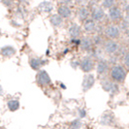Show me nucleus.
Masks as SVG:
<instances>
[{"label": "nucleus", "mask_w": 129, "mask_h": 129, "mask_svg": "<svg viewBox=\"0 0 129 129\" xmlns=\"http://www.w3.org/2000/svg\"><path fill=\"white\" fill-rule=\"evenodd\" d=\"M103 50L105 53H107L108 55H115L116 53H118L119 50H120V46L116 40L108 39L104 43Z\"/></svg>", "instance_id": "obj_4"}, {"label": "nucleus", "mask_w": 129, "mask_h": 129, "mask_svg": "<svg viewBox=\"0 0 129 129\" xmlns=\"http://www.w3.org/2000/svg\"><path fill=\"white\" fill-rule=\"evenodd\" d=\"M38 10L43 14H50L53 10V4L51 1H43L38 5Z\"/></svg>", "instance_id": "obj_17"}, {"label": "nucleus", "mask_w": 129, "mask_h": 129, "mask_svg": "<svg viewBox=\"0 0 129 129\" xmlns=\"http://www.w3.org/2000/svg\"><path fill=\"white\" fill-rule=\"evenodd\" d=\"M36 83L40 86H47L52 83V79L46 70H40L36 74Z\"/></svg>", "instance_id": "obj_8"}, {"label": "nucleus", "mask_w": 129, "mask_h": 129, "mask_svg": "<svg viewBox=\"0 0 129 129\" xmlns=\"http://www.w3.org/2000/svg\"><path fill=\"white\" fill-rule=\"evenodd\" d=\"M63 18L60 17L58 14H54L50 17V22L52 24V27L54 28H59L63 25Z\"/></svg>", "instance_id": "obj_19"}, {"label": "nucleus", "mask_w": 129, "mask_h": 129, "mask_svg": "<svg viewBox=\"0 0 129 129\" xmlns=\"http://www.w3.org/2000/svg\"><path fill=\"white\" fill-rule=\"evenodd\" d=\"M95 69H96L97 75L100 76V77L104 78V76L109 72V69H110V63H109V61H108L107 59H105V58L100 59V60L97 61Z\"/></svg>", "instance_id": "obj_9"}, {"label": "nucleus", "mask_w": 129, "mask_h": 129, "mask_svg": "<svg viewBox=\"0 0 129 129\" xmlns=\"http://www.w3.org/2000/svg\"><path fill=\"white\" fill-rule=\"evenodd\" d=\"M58 2L60 3V5H70L74 2V0H58Z\"/></svg>", "instance_id": "obj_32"}, {"label": "nucleus", "mask_w": 129, "mask_h": 129, "mask_svg": "<svg viewBox=\"0 0 129 129\" xmlns=\"http://www.w3.org/2000/svg\"><path fill=\"white\" fill-rule=\"evenodd\" d=\"M70 127H71V129H80L82 127V121L80 119H75L71 122Z\"/></svg>", "instance_id": "obj_27"}, {"label": "nucleus", "mask_w": 129, "mask_h": 129, "mask_svg": "<svg viewBox=\"0 0 129 129\" xmlns=\"http://www.w3.org/2000/svg\"><path fill=\"white\" fill-rule=\"evenodd\" d=\"M90 2L93 4H98L99 2H102V0H90Z\"/></svg>", "instance_id": "obj_37"}, {"label": "nucleus", "mask_w": 129, "mask_h": 129, "mask_svg": "<svg viewBox=\"0 0 129 129\" xmlns=\"http://www.w3.org/2000/svg\"><path fill=\"white\" fill-rule=\"evenodd\" d=\"M71 66L74 68V69H76L78 66L80 67V61H79V60H72V61H71Z\"/></svg>", "instance_id": "obj_35"}, {"label": "nucleus", "mask_w": 129, "mask_h": 129, "mask_svg": "<svg viewBox=\"0 0 129 129\" xmlns=\"http://www.w3.org/2000/svg\"><path fill=\"white\" fill-rule=\"evenodd\" d=\"M104 9L102 6H99L97 4H94L92 8L90 9V19L93 20H95L96 22H100L104 19V18L106 17V13L104 11Z\"/></svg>", "instance_id": "obj_7"}, {"label": "nucleus", "mask_w": 129, "mask_h": 129, "mask_svg": "<svg viewBox=\"0 0 129 129\" xmlns=\"http://www.w3.org/2000/svg\"><path fill=\"white\" fill-rule=\"evenodd\" d=\"M1 2L6 8H11L14 6V0H1Z\"/></svg>", "instance_id": "obj_29"}, {"label": "nucleus", "mask_w": 129, "mask_h": 129, "mask_svg": "<svg viewBox=\"0 0 129 129\" xmlns=\"http://www.w3.org/2000/svg\"><path fill=\"white\" fill-rule=\"evenodd\" d=\"M100 122L103 125H111L114 122V116L112 113H105L100 118Z\"/></svg>", "instance_id": "obj_22"}, {"label": "nucleus", "mask_w": 129, "mask_h": 129, "mask_svg": "<svg viewBox=\"0 0 129 129\" xmlns=\"http://www.w3.org/2000/svg\"><path fill=\"white\" fill-rule=\"evenodd\" d=\"M119 27L121 29V31H128L129 30V15H125L123 19L120 21V24H119Z\"/></svg>", "instance_id": "obj_24"}, {"label": "nucleus", "mask_w": 129, "mask_h": 129, "mask_svg": "<svg viewBox=\"0 0 129 129\" xmlns=\"http://www.w3.org/2000/svg\"><path fill=\"white\" fill-rule=\"evenodd\" d=\"M122 62L124 66H126L127 68H129V52H127L122 57Z\"/></svg>", "instance_id": "obj_28"}, {"label": "nucleus", "mask_w": 129, "mask_h": 129, "mask_svg": "<svg viewBox=\"0 0 129 129\" xmlns=\"http://www.w3.org/2000/svg\"><path fill=\"white\" fill-rule=\"evenodd\" d=\"M19 3H21V4H26V3H28L30 0H18Z\"/></svg>", "instance_id": "obj_36"}, {"label": "nucleus", "mask_w": 129, "mask_h": 129, "mask_svg": "<svg viewBox=\"0 0 129 129\" xmlns=\"http://www.w3.org/2000/svg\"><path fill=\"white\" fill-rule=\"evenodd\" d=\"M78 114H79L80 117H85L86 116V111L84 110V109H79L78 110Z\"/></svg>", "instance_id": "obj_33"}, {"label": "nucleus", "mask_w": 129, "mask_h": 129, "mask_svg": "<svg viewBox=\"0 0 129 129\" xmlns=\"http://www.w3.org/2000/svg\"><path fill=\"white\" fill-rule=\"evenodd\" d=\"M83 30L85 33H91L97 31V23L95 20H93L92 19H88L87 20H85L83 23Z\"/></svg>", "instance_id": "obj_14"}, {"label": "nucleus", "mask_w": 129, "mask_h": 129, "mask_svg": "<svg viewBox=\"0 0 129 129\" xmlns=\"http://www.w3.org/2000/svg\"><path fill=\"white\" fill-rule=\"evenodd\" d=\"M95 67H96L95 60L91 57L90 55L84 56L80 60V69L85 74L90 73Z\"/></svg>", "instance_id": "obj_5"}, {"label": "nucleus", "mask_w": 129, "mask_h": 129, "mask_svg": "<svg viewBox=\"0 0 129 129\" xmlns=\"http://www.w3.org/2000/svg\"><path fill=\"white\" fill-rule=\"evenodd\" d=\"M17 53V50L13 46H4L1 48V55L4 58H11Z\"/></svg>", "instance_id": "obj_16"}, {"label": "nucleus", "mask_w": 129, "mask_h": 129, "mask_svg": "<svg viewBox=\"0 0 129 129\" xmlns=\"http://www.w3.org/2000/svg\"><path fill=\"white\" fill-rule=\"evenodd\" d=\"M108 18L112 22H120L123 19V11L121 8L118 6H114L111 8L110 10H108Z\"/></svg>", "instance_id": "obj_6"}, {"label": "nucleus", "mask_w": 129, "mask_h": 129, "mask_svg": "<svg viewBox=\"0 0 129 129\" xmlns=\"http://www.w3.org/2000/svg\"><path fill=\"white\" fill-rule=\"evenodd\" d=\"M15 15L19 19H25L27 16V10L23 6H18L15 10Z\"/></svg>", "instance_id": "obj_23"}, {"label": "nucleus", "mask_w": 129, "mask_h": 129, "mask_svg": "<svg viewBox=\"0 0 129 129\" xmlns=\"http://www.w3.org/2000/svg\"><path fill=\"white\" fill-rule=\"evenodd\" d=\"M77 18L80 21L84 22L85 20L90 19V10L86 6L80 7L77 11Z\"/></svg>", "instance_id": "obj_13"}, {"label": "nucleus", "mask_w": 129, "mask_h": 129, "mask_svg": "<svg viewBox=\"0 0 129 129\" xmlns=\"http://www.w3.org/2000/svg\"><path fill=\"white\" fill-rule=\"evenodd\" d=\"M68 34L71 38H79L82 35V27L77 23H72L68 28Z\"/></svg>", "instance_id": "obj_15"}, {"label": "nucleus", "mask_w": 129, "mask_h": 129, "mask_svg": "<svg viewBox=\"0 0 129 129\" xmlns=\"http://www.w3.org/2000/svg\"><path fill=\"white\" fill-rule=\"evenodd\" d=\"M122 11L125 13V15H129V2L128 3H124V4H123Z\"/></svg>", "instance_id": "obj_34"}, {"label": "nucleus", "mask_w": 129, "mask_h": 129, "mask_svg": "<svg viewBox=\"0 0 129 129\" xmlns=\"http://www.w3.org/2000/svg\"><path fill=\"white\" fill-rule=\"evenodd\" d=\"M75 1H76V4L79 5L80 7L86 6L90 2V0H75Z\"/></svg>", "instance_id": "obj_30"}, {"label": "nucleus", "mask_w": 129, "mask_h": 129, "mask_svg": "<svg viewBox=\"0 0 129 129\" xmlns=\"http://www.w3.org/2000/svg\"><path fill=\"white\" fill-rule=\"evenodd\" d=\"M127 76V71L125 67L120 64L113 65L110 69V79L117 84L123 83Z\"/></svg>", "instance_id": "obj_1"}, {"label": "nucleus", "mask_w": 129, "mask_h": 129, "mask_svg": "<svg viewBox=\"0 0 129 129\" xmlns=\"http://www.w3.org/2000/svg\"><path fill=\"white\" fill-rule=\"evenodd\" d=\"M49 60L43 59L41 57H31L29 58V66L35 71H40L42 67H44L46 64H48Z\"/></svg>", "instance_id": "obj_11"}, {"label": "nucleus", "mask_w": 129, "mask_h": 129, "mask_svg": "<svg viewBox=\"0 0 129 129\" xmlns=\"http://www.w3.org/2000/svg\"><path fill=\"white\" fill-rule=\"evenodd\" d=\"M80 48L84 52H90V51H92V49L94 48V44H93L92 38H90L89 36H84V37H82Z\"/></svg>", "instance_id": "obj_12"}, {"label": "nucleus", "mask_w": 129, "mask_h": 129, "mask_svg": "<svg viewBox=\"0 0 129 129\" xmlns=\"http://www.w3.org/2000/svg\"><path fill=\"white\" fill-rule=\"evenodd\" d=\"M57 14L63 19H69L72 16V10L68 5H59L57 8Z\"/></svg>", "instance_id": "obj_18"}, {"label": "nucleus", "mask_w": 129, "mask_h": 129, "mask_svg": "<svg viewBox=\"0 0 129 129\" xmlns=\"http://www.w3.org/2000/svg\"><path fill=\"white\" fill-rule=\"evenodd\" d=\"M7 108L11 112H16L19 109V101L17 98H12L7 101Z\"/></svg>", "instance_id": "obj_21"}, {"label": "nucleus", "mask_w": 129, "mask_h": 129, "mask_svg": "<svg viewBox=\"0 0 129 129\" xmlns=\"http://www.w3.org/2000/svg\"><path fill=\"white\" fill-rule=\"evenodd\" d=\"M92 40H93V44H94L95 47H101V46H103L105 41H106V40L103 39L101 34H96L95 36H93Z\"/></svg>", "instance_id": "obj_25"}, {"label": "nucleus", "mask_w": 129, "mask_h": 129, "mask_svg": "<svg viewBox=\"0 0 129 129\" xmlns=\"http://www.w3.org/2000/svg\"><path fill=\"white\" fill-rule=\"evenodd\" d=\"M90 56L95 61H98V60H100V59H103V56H104V50H102L100 47H94L93 49H92V51H90Z\"/></svg>", "instance_id": "obj_20"}, {"label": "nucleus", "mask_w": 129, "mask_h": 129, "mask_svg": "<svg viewBox=\"0 0 129 129\" xmlns=\"http://www.w3.org/2000/svg\"><path fill=\"white\" fill-rule=\"evenodd\" d=\"M95 84V77L93 74H85L83 79V83H82V89L84 92L90 90L93 87V85Z\"/></svg>", "instance_id": "obj_10"}, {"label": "nucleus", "mask_w": 129, "mask_h": 129, "mask_svg": "<svg viewBox=\"0 0 129 129\" xmlns=\"http://www.w3.org/2000/svg\"><path fill=\"white\" fill-rule=\"evenodd\" d=\"M104 34L108 39L112 40H116L120 37L121 35V29L118 25H116V23H112L108 24L104 29Z\"/></svg>", "instance_id": "obj_3"}, {"label": "nucleus", "mask_w": 129, "mask_h": 129, "mask_svg": "<svg viewBox=\"0 0 129 129\" xmlns=\"http://www.w3.org/2000/svg\"><path fill=\"white\" fill-rule=\"evenodd\" d=\"M70 43H71L73 46H80V45H81V39L71 38V40H70Z\"/></svg>", "instance_id": "obj_31"}, {"label": "nucleus", "mask_w": 129, "mask_h": 129, "mask_svg": "<svg viewBox=\"0 0 129 129\" xmlns=\"http://www.w3.org/2000/svg\"><path fill=\"white\" fill-rule=\"evenodd\" d=\"M101 86L106 92H108L111 96H114L118 93L119 91V86L118 84L114 82L111 79H107V78H103L101 80Z\"/></svg>", "instance_id": "obj_2"}, {"label": "nucleus", "mask_w": 129, "mask_h": 129, "mask_svg": "<svg viewBox=\"0 0 129 129\" xmlns=\"http://www.w3.org/2000/svg\"><path fill=\"white\" fill-rule=\"evenodd\" d=\"M114 6H116V0H102V7L104 9L110 10Z\"/></svg>", "instance_id": "obj_26"}]
</instances>
